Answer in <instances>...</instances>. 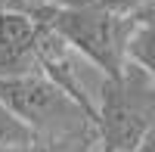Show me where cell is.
Returning <instances> with one entry per match:
<instances>
[{
    "label": "cell",
    "mask_w": 155,
    "mask_h": 152,
    "mask_svg": "<svg viewBox=\"0 0 155 152\" xmlns=\"http://www.w3.org/2000/svg\"><path fill=\"white\" fill-rule=\"evenodd\" d=\"M0 99L37 134V140L78 134L99 137L96 121L44 71L25 74V78H0Z\"/></svg>",
    "instance_id": "3"
},
{
    "label": "cell",
    "mask_w": 155,
    "mask_h": 152,
    "mask_svg": "<svg viewBox=\"0 0 155 152\" xmlns=\"http://www.w3.org/2000/svg\"><path fill=\"white\" fill-rule=\"evenodd\" d=\"M34 140H37V134L0 99V143H6V146H34Z\"/></svg>",
    "instance_id": "7"
},
{
    "label": "cell",
    "mask_w": 155,
    "mask_h": 152,
    "mask_svg": "<svg viewBox=\"0 0 155 152\" xmlns=\"http://www.w3.org/2000/svg\"><path fill=\"white\" fill-rule=\"evenodd\" d=\"M0 152H31V146H6V143H0Z\"/></svg>",
    "instance_id": "14"
},
{
    "label": "cell",
    "mask_w": 155,
    "mask_h": 152,
    "mask_svg": "<svg viewBox=\"0 0 155 152\" xmlns=\"http://www.w3.org/2000/svg\"><path fill=\"white\" fill-rule=\"evenodd\" d=\"M130 62L155 78V22H137L130 34Z\"/></svg>",
    "instance_id": "6"
},
{
    "label": "cell",
    "mask_w": 155,
    "mask_h": 152,
    "mask_svg": "<svg viewBox=\"0 0 155 152\" xmlns=\"http://www.w3.org/2000/svg\"><path fill=\"white\" fill-rule=\"evenodd\" d=\"M37 59H41V71L47 74V78L56 87H62L93 121H99V106L93 103L90 90L81 81V71H78V65H74V47L47 22H41V31H37Z\"/></svg>",
    "instance_id": "4"
},
{
    "label": "cell",
    "mask_w": 155,
    "mask_h": 152,
    "mask_svg": "<svg viewBox=\"0 0 155 152\" xmlns=\"http://www.w3.org/2000/svg\"><path fill=\"white\" fill-rule=\"evenodd\" d=\"M99 146L109 152H137L155 127V78L127 65L121 78H106L99 90Z\"/></svg>",
    "instance_id": "2"
},
{
    "label": "cell",
    "mask_w": 155,
    "mask_h": 152,
    "mask_svg": "<svg viewBox=\"0 0 155 152\" xmlns=\"http://www.w3.org/2000/svg\"><path fill=\"white\" fill-rule=\"evenodd\" d=\"M134 19H137V22H155V0H152L143 12H140V16H134Z\"/></svg>",
    "instance_id": "12"
},
{
    "label": "cell",
    "mask_w": 155,
    "mask_h": 152,
    "mask_svg": "<svg viewBox=\"0 0 155 152\" xmlns=\"http://www.w3.org/2000/svg\"><path fill=\"white\" fill-rule=\"evenodd\" d=\"M90 152H109V149H102V146H93V149H90Z\"/></svg>",
    "instance_id": "15"
},
{
    "label": "cell",
    "mask_w": 155,
    "mask_h": 152,
    "mask_svg": "<svg viewBox=\"0 0 155 152\" xmlns=\"http://www.w3.org/2000/svg\"><path fill=\"white\" fill-rule=\"evenodd\" d=\"M137 152H155V127H152V131L146 134V140L137 146Z\"/></svg>",
    "instance_id": "11"
},
{
    "label": "cell",
    "mask_w": 155,
    "mask_h": 152,
    "mask_svg": "<svg viewBox=\"0 0 155 152\" xmlns=\"http://www.w3.org/2000/svg\"><path fill=\"white\" fill-rule=\"evenodd\" d=\"M99 146V137L93 134H78V137H41L34 140L31 152H90Z\"/></svg>",
    "instance_id": "8"
},
{
    "label": "cell",
    "mask_w": 155,
    "mask_h": 152,
    "mask_svg": "<svg viewBox=\"0 0 155 152\" xmlns=\"http://www.w3.org/2000/svg\"><path fill=\"white\" fill-rule=\"evenodd\" d=\"M41 22L22 12H0V78H25L41 71L37 59Z\"/></svg>",
    "instance_id": "5"
},
{
    "label": "cell",
    "mask_w": 155,
    "mask_h": 152,
    "mask_svg": "<svg viewBox=\"0 0 155 152\" xmlns=\"http://www.w3.org/2000/svg\"><path fill=\"white\" fill-rule=\"evenodd\" d=\"M149 3H152V0H102V6H109L112 12H118V16H127V19L140 16V12H143Z\"/></svg>",
    "instance_id": "10"
},
{
    "label": "cell",
    "mask_w": 155,
    "mask_h": 152,
    "mask_svg": "<svg viewBox=\"0 0 155 152\" xmlns=\"http://www.w3.org/2000/svg\"><path fill=\"white\" fill-rule=\"evenodd\" d=\"M41 22L53 25V28L81 53L87 62L102 68L106 78H121L130 65V34L137 19H127L112 12L102 3H87V6H62L53 3Z\"/></svg>",
    "instance_id": "1"
},
{
    "label": "cell",
    "mask_w": 155,
    "mask_h": 152,
    "mask_svg": "<svg viewBox=\"0 0 155 152\" xmlns=\"http://www.w3.org/2000/svg\"><path fill=\"white\" fill-rule=\"evenodd\" d=\"M56 0H0V12H22V16L41 19Z\"/></svg>",
    "instance_id": "9"
},
{
    "label": "cell",
    "mask_w": 155,
    "mask_h": 152,
    "mask_svg": "<svg viewBox=\"0 0 155 152\" xmlns=\"http://www.w3.org/2000/svg\"><path fill=\"white\" fill-rule=\"evenodd\" d=\"M62 6H87V3H102V0H56Z\"/></svg>",
    "instance_id": "13"
}]
</instances>
